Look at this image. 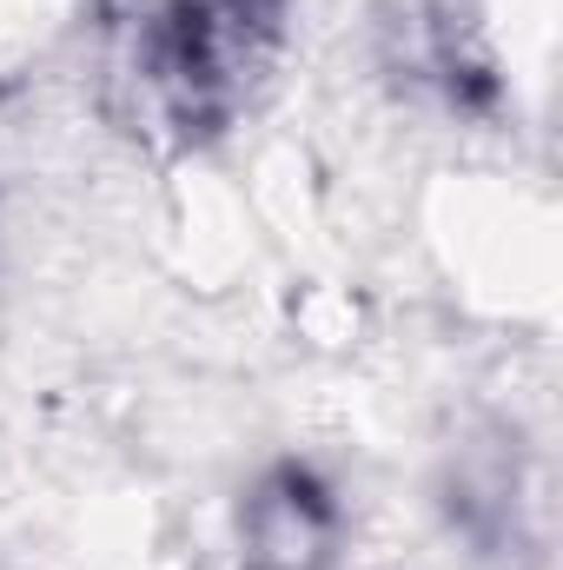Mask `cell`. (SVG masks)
<instances>
[{
  "label": "cell",
  "instance_id": "obj_1",
  "mask_svg": "<svg viewBox=\"0 0 563 570\" xmlns=\"http://www.w3.org/2000/svg\"><path fill=\"white\" fill-rule=\"evenodd\" d=\"M246 538H253V564L259 570H312L332 544V511L318 504L312 484L279 478V484H266L253 498Z\"/></svg>",
  "mask_w": 563,
  "mask_h": 570
}]
</instances>
